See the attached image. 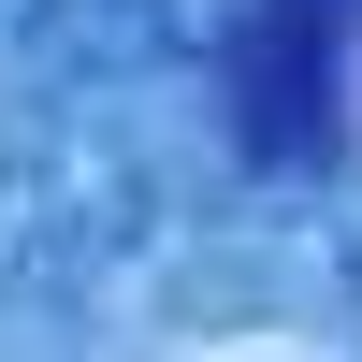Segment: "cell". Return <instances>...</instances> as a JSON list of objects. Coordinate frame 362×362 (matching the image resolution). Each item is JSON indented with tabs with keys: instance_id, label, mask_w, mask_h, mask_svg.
Returning a JSON list of instances; mask_svg holds the SVG:
<instances>
[{
	"instance_id": "cell-1",
	"label": "cell",
	"mask_w": 362,
	"mask_h": 362,
	"mask_svg": "<svg viewBox=\"0 0 362 362\" xmlns=\"http://www.w3.org/2000/svg\"><path fill=\"white\" fill-rule=\"evenodd\" d=\"M232 87H247V145L276 174L334 160V0H261L232 44Z\"/></svg>"
}]
</instances>
